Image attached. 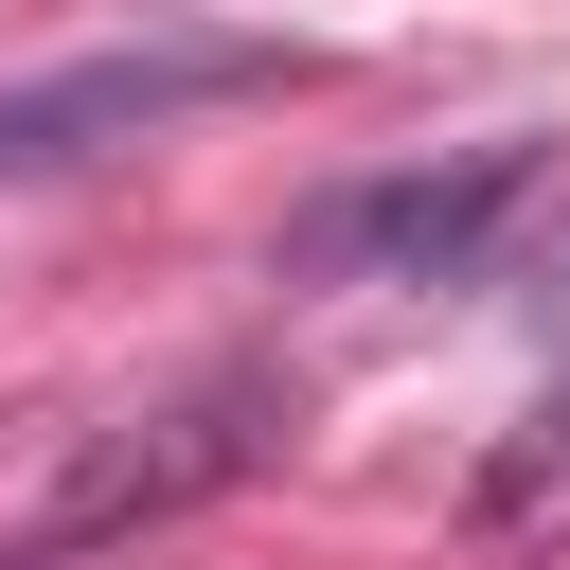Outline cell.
<instances>
[{
	"label": "cell",
	"instance_id": "3957f363",
	"mask_svg": "<svg viewBox=\"0 0 570 570\" xmlns=\"http://www.w3.org/2000/svg\"><path fill=\"white\" fill-rule=\"evenodd\" d=\"M267 374H214V392H178L160 428H125V445H89L71 481H53V534H142V517H178V499H214L249 445H267Z\"/></svg>",
	"mask_w": 570,
	"mask_h": 570
},
{
	"label": "cell",
	"instance_id": "277c9868",
	"mask_svg": "<svg viewBox=\"0 0 570 570\" xmlns=\"http://www.w3.org/2000/svg\"><path fill=\"white\" fill-rule=\"evenodd\" d=\"M552 285H570V232H552Z\"/></svg>",
	"mask_w": 570,
	"mask_h": 570
},
{
	"label": "cell",
	"instance_id": "6da1fadb",
	"mask_svg": "<svg viewBox=\"0 0 570 570\" xmlns=\"http://www.w3.org/2000/svg\"><path fill=\"white\" fill-rule=\"evenodd\" d=\"M552 142H481V160H410V178H338L285 232V285H499L517 232L552 214Z\"/></svg>",
	"mask_w": 570,
	"mask_h": 570
},
{
	"label": "cell",
	"instance_id": "7a4b0ae2",
	"mask_svg": "<svg viewBox=\"0 0 570 570\" xmlns=\"http://www.w3.org/2000/svg\"><path fill=\"white\" fill-rule=\"evenodd\" d=\"M232 89H285L267 36H125V53H71V71H18L0 89V178H53V160H107L178 107H232Z\"/></svg>",
	"mask_w": 570,
	"mask_h": 570
}]
</instances>
